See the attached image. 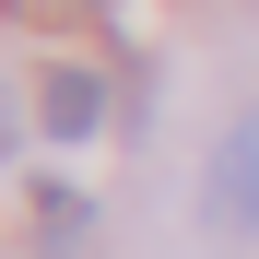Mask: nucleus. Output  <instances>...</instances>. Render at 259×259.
Listing matches in <instances>:
<instances>
[{
  "mask_svg": "<svg viewBox=\"0 0 259 259\" xmlns=\"http://www.w3.org/2000/svg\"><path fill=\"white\" fill-rule=\"evenodd\" d=\"M200 212H212L224 236H247V247H259V106L212 142V165H200Z\"/></svg>",
  "mask_w": 259,
  "mask_h": 259,
  "instance_id": "1",
  "label": "nucleus"
},
{
  "mask_svg": "<svg viewBox=\"0 0 259 259\" xmlns=\"http://www.w3.org/2000/svg\"><path fill=\"white\" fill-rule=\"evenodd\" d=\"M35 130H48V142H95V130H106V82L82 71V59L35 71Z\"/></svg>",
  "mask_w": 259,
  "mask_h": 259,
  "instance_id": "2",
  "label": "nucleus"
},
{
  "mask_svg": "<svg viewBox=\"0 0 259 259\" xmlns=\"http://www.w3.org/2000/svg\"><path fill=\"white\" fill-rule=\"evenodd\" d=\"M24 142V95H12V71H0V153Z\"/></svg>",
  "mask_w": 259,
  "mask_h": 259,
  "instance_id": "3",
  "label": "nucleus"
}]
</instances>
